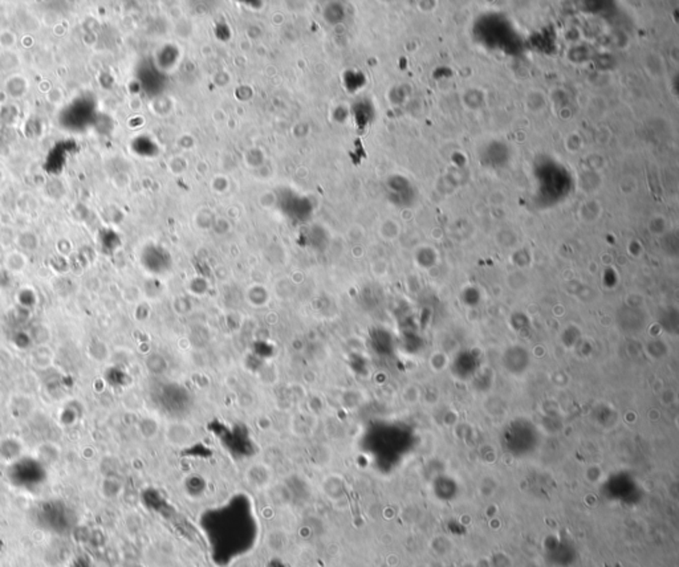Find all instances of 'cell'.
<instances>
[{"mask_svg":"<svg viewBox=\"0 0 679 567\" xmlns=\"http://www.w3.org/2000/svg\"><path fill=\"white\" fill-rule=\"evenodd\" d=\"M40 518L44 528L52 530L55 533H65L71 528L72 524V518L69 517V514L62 507L58 508L56 505L44 508V511L40 514Z\"/></svg>","mask_w":679,"mask_h":567,"instance_id":"1","label":"cell"},{"mask_svg":"<svg viewBox=\"0 0 679 567\" xmlns=\"http://www.w3.org/2000/svg\"><path fill=\"white\" fill-rule=\"evenodd\" d=\"M166 437L173 447H185L193 440L194 430L187 423L174 421L168 427Z\"/></svg>","mask_w":679,"mask_h":567,"instance_id":"2","label":"cell"},{"mask_svg":"<svg viewBox=\"0 0 679 567\" xmlns=\"http://www.w3.org/2000/svg\"><path fill=\"white\" fill-rule=\"evenodd\" d=\"M323 491L333 502H340L347 500L345 483L341 476L330 474L323 480Z\"/></svg>","mask_w":679,"mask_h":567,"instance_id":"3","label":"cell"},{"mask_svg":"<svg viewBox=\"0 0 679 567\" xmlns=\"http://www.w3.org/2000/svg\"><path fill=\"white\" fill-rule=\"evenodd\" d=\"M271 477L270 468L264 464L253 465L247 472V480H249L250 485H253L255 488H260V489L271 487Z\"/></svg>","mask_w":679,"mask_h":567,"instance_id":"4","label":"cell"},{"mask_svg":"<svg viewBox=\"0 0 679 567\" xmlns=\"http://www.w3.org/2000/svg\"><path fill=\"white\" fill-rule=\"evenodd\" d=\"M287 534L284 531H271L268 535H267V545L268 548H271L272 551H281L284 546L287 545Z\"/></svg>","mask_w":679,"mask_h":567,"instance_id":"5","label":"cell"},{"mask_svg":"<svg viewBox=\"0 0 679 567\" xmlns=\"http://www.w3.org/2000/svg\"><path fill=\"white\" fill-rule=\"evenodd\" d=\"M71 567H93V565H92V562H91V559L88 557L81 555V557H78V558H75L72 561Z\"/></svg>","mask_w":679,"mask_h":567,"instance_id":"6","label":"cell"}]
</instances>
